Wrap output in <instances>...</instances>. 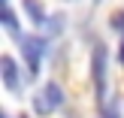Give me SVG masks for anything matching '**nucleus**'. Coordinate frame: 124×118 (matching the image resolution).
<instances>
[{
	"instance_id": "nucleus-1",
	"label": "nucleus",
	"mask_w": 124,
	"mask_h": 118,
	"mask_svg": "<svg viewBox=\"0 0 124 118\" xmlns=\"http://www.w3.org/2000/svg\"><path fill=\"white\" fill-rule=\"evenodd\" d=\"M18 46H21L24 58H27V70L36 76V73H39V58H42V52H46V42H42L39 36H21Z\"/></svg>"
},
{
	"instance_id": "nucleus-2",
	"label": "nucleus",
	"mask_w": 124,
	"mask_h": 118,
	"mask_svg": "<svg viewBox=\"0 0 124 118\" xmlns=\"http://www.w3.org/2000/svg\"><path fill=\"white\" fill-rule=\"evenodd\" d=\"M61 103H64V91L54 82H48L46 88H42V97L36 100V109H39V112H48V109H58Z\"/></svg>"
},
{
	"instance_id": "nucleus-3",
	"label": "nucleus",
	"mask_w": 124,
	"mask_h": 118,
	"mask_svg": "<svg viewBox=\"0 0 124 118\" xmlns=\"http://www.w3.org/2000/svg\"><path fill=\"white\" fill-rule=\"evenodd\" d=\"M94 79H97V94L103 97V85H106V48L97 46L94 48Z\"/></svg>"
},
{
	"instance_id": "nucleus-4",
	"label": "nucleus",
	"mask_w": 124,
	"mask_h": 118,
	"mask_svg": "<svg viewBox=\"0 0 124 118\" xmlns=\"http://www.w3.org/2000/svg\"><path fill=\"white\" fill-rule=\"evenodd\" d=\"M0 73H3V82L9 91H18V67L12 58H0Z\"/></svg>"
},
{
	"instance_id": "nucleus-5",
	"label": "nucleus",
	"mask_w": 124,
	"mask_h": 118,
	"mask_svg": "<svg viewBox=\"0 0 124 118\" xmlns=\"http://www.w3.org/2000/svg\"><path fill=\"white\" fill-rule=\"evenodd\" d=\"M24 12L33 24H46V12H42V3L39 0H24Z\"/></svg>"
},
{
	"instance_id": "nucleus-6",
	"label": "nucleus",
	"mask_w": 124,
	"mask_h": 118,
	"mask_svg": "<svg viewBox=\"0 0 124 118\" xmlns=\"http://www.w3.org/2000/svg\"><path fill=\"white\" fill-rule=\"evenodd\" d=\"M0 18H3V24H6L9 30H18V21H15V15H12V9H3Z\"/></svg>"
},
{
	"instance_id": "nucleus-7",
	"label": "nucleus",
	"mask_w": 124,
	"mask_h": 118,
	"mask_svg": "<svg viewBox=\"0 0 124 118\" xmlns=\"http://www.w3.org/2000/svg\"><path fill=\"white\" fill-rule=\"evenodd\" d=\"M112 27L115 30H124V12H118V15L112 18Z\"/></svg>"
},
{
	"instance_id": "nucleus-8",
	"label": "nucleus",
	"mask_w": 124,
	"mask_h": 118,
	"mask_svg": "<svg viewBox=\"0 0 124 118\" xmlns=\"http://www.w3.org/2000/svg\"><path fill=\"white\" fill-rule=\"evenodd\" d=\"M118 58H121V64H124V42H121V48H118Z\"/></svg>"
}]
</instances>
